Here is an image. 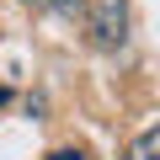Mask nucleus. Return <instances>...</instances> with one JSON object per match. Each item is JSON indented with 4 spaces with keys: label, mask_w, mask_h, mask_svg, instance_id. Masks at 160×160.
Instances as JSON below:
<instances>
[{
    "label": "nucleus",
    "mask_w": 160,
    "mask_h": 160,
    "mask_svg": "<svg viewBox=\"0 0 160 160\" xmlns=\"http://www.w3.org/2000/svg\"><path fill=\"white\" fill-rule=\"evenodd\" d=\"M6 102H11V91H0V107H6Z\"/></svg>",
    "instance_id": "nucleus-5"
},
{
    "label": "nucleus",
    "mask_w": 160,
    "mask_h": 160,
    "mask_svg": "<svg viewBox=\"0 0 160 160\" xmlns=\"http://www.w3.org/2000/svg\"><path fill=\"white\" fill-rule=\"evenodd\" d=\"M27 6H48V0H27Z\"/></svg>",
    "instance_id": "nucleus-6"
},
{
    "label": "nucleus",
    "mask_w": 160,
    "mask_h": 160,
    "mask_svg": "<svg viewBox=\"0 0 160 160\" xmlns=\"http://www.w3.org/2000/svg\"><path fill=\"white\" fill-rule=\"evenodd\" d=\"M48 160H86V155H80V149H53Z\"/></svg>",
    "instance_id": "nucleus-4"
},
{
    "label": "nucleus",
    "mask_w": 160,
    "mask_h": 160,
    "mask_svg": "<svg viewBox=\"0 0 160 160\" xmlns=\"http://www.w3.org/2000/svg\"><path fill=\"white\" fill-rule=\"evenodd\" d=\"M123 160H160V123H149V128L123 149Z\"/></svg>",
    "instance_id": "nucleus-2"
},
{
    "label": "nucleus",
    "mask_w": 160,
    "mask_h": 160,
    "mask_svg": "<svg viewBox=\"0 0 160 160\" xmlns=\"http://www.w3.org/2000/svg\"><path fill=\"white\" fill-rule=\"evenodd\" d=\"M48 6H53L59 16H69V22H75V16H86V6H91V0H48Z\"/></svg>",
    "instance_id": "nucleus-3"
},
{
    "label": "nucleus",
    "mask_w": 160,
    "mask_h": 160,
    "mask_svg": "<svg viewBox=\"0 0 160 160\" xmlns=\"http://www.w3.org/2000/svg\"><path fill=\"white\" fill-rule=\"evenodd\" d=\"M86 16H91L96 48H123L128 43V0H91Z\"/></svg>",
    "instance_id": "nucleus-1"
}]
</instances>
